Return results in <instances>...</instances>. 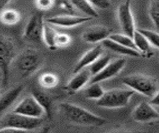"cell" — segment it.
Segmentation results:
<instances>
[{"mask_svg":"<svg viewBox=\"0 0 159 133\" xmlns=\"http://www.w3.org/2000/svg\"><path fill=\"white\" fill-rule=\"evenodd\" d=\"M59 109L68 121L81 126H102L106 123V120L101 116L90 112L76 104L62 102L59 105Z\"/></svg>","mask_w":159,"mask_h":133,"instance_id":"cell-1","label":"cell"},{"mask_svg":"<svg viewBox=\"0 0 159 133\" xmlns=\"http://www.w3.org/2000/svg\"><path fill=\"white\" fill-rule=\"evenodd\" d=\"M122 83L129 89L141 95L152 97L158 90L157 81L151 76L143 74H132L122 78Z\"/></svg>","mask_w":159,"mask_h":133,"instance_id":"cell-2","label":"cell"},{"mask_svg":"<svg viewBox=\"0 0 159 133\" xmlns=\"http://www.w3.org/2000/svg\"><path fill=\"white\" fill-rule=\"evenodd\" d=\"M16 57L14 42L5 35L0 34V74L2 77V85L8 83L10 65Z\"/></svg>","mask_w":159,"mask_h":133,"instance_id":"cell-3","label":"cell"},{"mask_svg":"<svg viewBox=\"0 0 159 133\" xmlns=\"http://www.w3.org/2000/svg\"><path fill=\"white\" fill-rule=\"evenodd\" d=\"M134 91L131 89H110L105 91L101 98L96 100V104L99 107L115 109L125 107L129 103Z\"/></svg>","mask_w":159,"mask_h":133,"instance_id":"cell-4","label":"cell"},{"mask_svg":"<svg viewBox=\"0 0 159 133\" xmlns=\"http://www.w3.org/2000/svg\"><path fill=\"white\" fill-rule=\"evenodd\" d=\"M42 59L38 51L32 48L23 50L16 59V67L22 77H28L41 66Z\"/></svg>","mask_w":159,"mask_h":133,"instance_id":"cell-5","label":"cell"},{"mask_svg":"<svg viewBox=\"0 0 159 133\" xmlns=\"http://www.w3.org/2000/svg\"><path fill=\"white\" fill-rule=\"evenodd\" d=\"M42 124V118L28 117L21 114L12 112L8 114L4 120V126L16 128L21 132L33 130L40 127Z\"/></svg>","mask_w":159,"mask_h":133,"instance_id":"cell-6","label":"cell"},{"mask_svg":"<svg viewBox=\"0 0 159 133\" xmlns=\"http://www.w3.org/2000/svg\"><path fill=\"white\" fill-rule=\"evenodd\" d=\"M131 1L132 0H125L123 3L120 4L117 9V18L123 33L133 37L134 32L136 31V26L133 13L131 10Z\"/></svg>","mask_w":159,"mask_h":133,"instance_id":"cell-7","label":"cell"},{"mask_svg":"<svg viewBox=\"0 0 159 133\" xmlns=\"http://www.w3.org/2000/svg\"><path fill=\"white\" fill-rule=\"evenodd\" d=\"M12 112L34 118H42L43 116H45L44 109L38 103L33 95L24 97L14 107Z\"/></svg>","mask_w":159,"mask_h":133,"instance_id":"cell-8","label":"cell"},{"mask_svg":"<svg viewBox=\"0 0 159 133\" xmlns=\"http://www.w3.org/2000/svg\"><path fill=\"white\" fill-rule=\"evenodd\" d=\"M126 65L125 58H117L115 60L109 62L103 69L91 77L89 83H95V82H102L108 79H111L113 77L117 76L122 71V69Z\"/></svg>","mask_w":159,"mask_h":133,"instance_id":"cell-9","label":"cell"},{"mask_svg":"<svg viewBox=\"0 0 159 133\" xmlns=\"http://www.w3.org/2000/svg\"><path fill=\"white\" fill-rule=\"evenodd\" d=\"M44 23L43 17L40 14L32 15L29 18L24 28L23 37L31 42H40L42 40Z\"/></svg>","mask_w":159,"mask_h":133,"instance_id":"cell-10","label":"cell"},{"mask_svg":"<svg viewBox=\"0 0 159 133\" xmlns=\"http://www.w3.org/2000/svg\"><path fill=\"white\" fill-rule=\"evenodd\" d=\"M92 20L90 16H78V15H56L49 17L46 19V22L51 25L58 27H64V28H71V27L78 26L85 22Z\"/></svg>","mask_w":159,"mask_h":133,"instance_id":"cell-11","label":"cell"},{"mask_svg":"<svg viewBox=\"0 0 159 133\" xmlns=\"http://www.w3.org/2000/svg\"><path fill=\"white\" fill-rule=\"evenodd\" d=\"M132 118L136 122H149L159 118V113L150 102H140L132 111Z\"/></svg>","mask_w":159,"mask_h":133,"instance_id":"cell-12","label":"cell"},{"mask_svg":"<svg viewBox=\"0 0 159 133\" xmlns=\"http://www.w3.org/2000/svg\"><path fill=\"white\" fill-rule=\"evenodd\" d=\"M111 34L107 27L102 25H94L89 27L82 34V39L87 43H99L109 37Z\"/></svg>","mask_w":159,"mask_h":133,"instance_id":"cell-13","label":"cell"},{"mask_svg":"<svg viewBox=\"0 0 159 133\" xmlns=\"http://www.w3.org/2000/svg\"><path fill=\"white\" fill-rule=\"evenodd\" d=\"M91 77L92 75L89 69H86V68L74 73L73 77L69 80V82L66 85L67 91H69V92H77V91L81 90L84 86L89 83Z\"/></svg>","mask_w":159,"mask_h":133,"instance_id":"cell-14","label":"cell"},{"mask_svg":"<svg viewBox=\"0 0 159 133\" xmlns=\"http://www.w3.org/2000/svg\"><path fill=\"white\" fill-rule=\"evenodd\" d=\"M103 52V46L101 45H96L93 48H91L88 51H86L82 57H81L78 62L75 64V66L73 68V73H76L80 70L84 69V68H87L90 64H92L98 57H100Z\"/></svg>","mask_w":159,"mask_h":133,"instance_id":"cell-15","label":"cell"},{"mask_svg":"<svg viewBox=\"0 0 159 133\" xmlns=\"http://www.w3.org/2000/svg\"><path fill=\"white\" fill-rule=\"evenodd\" d=\"M22 91H23V86L17 85L13 87V88L9 89L7 92H5L0 97V118L14 104Z\"/></svg>","mask_w":159,"mask_h":133,"instance_id":"cell-16","label":"cell"},{"mask_svg":"<svg viewBox=\"0 0 159 133\" xmlns=\"http://www.w3.org/2000/svg\"><path fill=\"white\" fill-rule=\"evenodd\" d=\"M101 44L104 48H107L112 52H115V53L121 54V55H125V56H130V57H141V54H140L138 50H136L134 48L123 46V45L117 43L115 41H113L109 38L103 40Z\"/></svg>","mask_w":159,"mask_h":133,"instance_id":"cell-17","label":"cell"},{"mask_svg":"<svg viewBox=\"0 0 159 133\" xmlns=\"http://www.w3.org/2000/svg\"><path fill=\"white\" fill-rule=\"evenodd\" d=\"M133 41L135 44V48L138 50L142 57H151L153 55L151 44L149 43L147 38L140 32L138 29H136L133 35Z\"/></svg>","mask_w":159,"mask_h":133,"instance_id":"cell-18","label":"cell"},{"mask_svg":"<svg viewBox=\"0 0 159 133\" xmlns=\"http://www.w3.org/2000/svg\"><path fill=\"white\" fill-rule=\"evenodd\" d=\"M32 95L35 97V99L37 100L38 103L41 105L42 108L45 111V116L47 117H51V113H52V98L49 96L48 94H46L45 92H43L42 90L40 89H33L32 90Z\"/></svg>","mask_w":159,"mask_h":133,"instance_id":"cell-19","label":"cell"},{"mask_svg":"<svg viewBox=\"0 0 159 133\" xmlns=\"http://www.w3.org/2000/svg\"><path fill=\"white\" fill-rule=\"evenodd\" d=\"M57 33L58 32L53 28L51 24L45 22L43 26V32H42V40L48 49H50V50L57 49L55 45V38H56Z\"/></svg>","mask_w":159,"mask_h":133,"instance_id":"cell-20","label":"cell"},{"mask_svg":"<svg viewBox=\"0 0 159 133\" xmlns=\"http://www.w3.org/2000/svg\"><path fill=\"white\" fill-rule=\"evenodd\" d=\"M71 4L75 8L81 11L84 15L90 16V17H98V13L91 4H90L87 0H69Z\"/></svg>","mask_w":159,"mask_h":133,"instance_id":"cell-21","label":"cell"},{"mask_svg":"<svg viewBox=\"0 0 159 133\" xmlns=\"http://www.w3.org/2000/svg\"><path fill=\"white\" fill-rule=\"evenodd\" d=\"M0 21L5 25H15L20 21V13L14 9H3L0 14Z\"/></svg>","mask_w":159,"mask_h":133,"instance_id":"cell-22","label":"cell"},{"mask_svg":"<svg viewBox=\"0 0 159 133\" xmlns=\"http://www.w3.org/2000/svg\"><path fill=\"white\" fill-rule=\"evenodd\" d=\"M105 92L103 87L100 85L99 82H95V83H90L89 86L85 90V97L88 99L98 100L102 97V95Z\"/></svg>","mask_w":159,"mask_h":133,"instance_id":"cell-23","label":"cell"},{"mask_svg":"<svg viewBox=\"0 0 159 133\" xmlns=\"http://www.w3.org/2000/svg\"><path fill=\"white\" fill-rule=\"evenodd\" d=\"M111 57L109 55H101L100 57H98L96 60H95L92 64H90L88 66L89 71L91 73V75L97 74L98 72H100L104 67H105L107 64L110 62Z\"/></svg>","mask_w":159,"mask_h":133,"instance_id":"cell-24","label":"cell"},{"mask_svg":"<svg viewBox=\"0 0 159 133\" xmlns=\"http://www.w3.org/2000/svg\"><path fill=\"white\" fill-rule=\"evenodd\" d=\"M59 82L58 77L53 74L51 72H46L39 77V84L40 86H42L43 88H54L55 86H57Z\"/></svg>","mask_w":159,"mask_h":133,"instance_id":"cell-25","label":"cell"},{"mask_svg":"<svg viewBox=\"0 0 159 133\" xmlns=\"http://www.w3.org/2000/svg\"><path fill=\"white\" fill-rule=\"evenodd\" d=\"M108 38L113 40V41H115V42L119 43L121 45H123V46L136 49L133 38L130 37V36H128V35H126L125 33H123V34H122V33H113V34L109 35ZM136 50H137V49H136Z\"/></svg>","mask_w":159,"mask_h":133,"instance_id":"cell-26","label":"cell"},{"mask_svg":"<svg viewBox=\"0 0 159 133\" xmlns=\"http://www.w3.org/2000/svg\"><path fill=\"white\" fill-rule=\"evenodd\" d=\"M148 14L154 27L159 30V0H151L149 4Z\"/></svg>","mask_w":159,"mask_h":133,"instance_id":"cell-27","label":"cell"},{"mask_svg":"<svg viewBox=\"0 0 159 133\" xmlns=\"http://www.w3.org/2000/svg\"><path fill=\"white\" fill-rule=\"evenodd\" d=\"M141 33L147 38L151 46L159 49V33L156 31L148 30V29H138Z\"/></svg>","mask_w":159,"mask_h":133,"instance_id":"cell-28","label":"cell"},{"mask_svg":"<svg viewBox=\"0 0 159 133\" xmlns=\"http://www.w3.org/2000/svg\"><path fill=\"white\" fill-rule=\"evenodd\" d=\"M70 44H71V38L69 35L66 33H57L55 38V45L57 48L67 47Z\"/></svg>","mask_w":159,"mask_h":133,"instance_id":"cell-29","label":"cell"},{"mask_svg":"<svg viewBox=\"0 0 159 133\" xmlns=\"http://www.w3.org/2000/svg\"><path fill=\"white\" fill-rule=\"evenodd\" d=\"M35 5L40 10H49L54 6V0H35Z\"/></svg>","mask_w":159,"mask_h":133,"instance_id":"cell-30","label":"cell"},{"mask_svg":"<svg viewBox=\"0 0 159 133\" xmlns=\"http://www.w3.org/2000/svg\"><path fill=\"white\" fill-rule=\"evenodd\" d=\"M91 5L96 9H107L110 7L111 1L110 0H87Z\"/></svg>","mask_w":159,"mask_h":133,"instance_id":"cell-31","label":"cell"},{"mask_svg":"<svg viewBox=\"0 0 159 133\" xmlns=\"http://www.w3.org/2000/svg\"><path fill=\"white\" fill-rule=\"evenodd\" d=\"M150 103L154 106H159V90H157L155 94H154L151 97V101Z\"/></svg>","mask_w":159,"mask_h":133,"instance_id":"cell-32","label":"cell"},{"mask_svg":"<svg viewBox=\"0 0 159 133\" xmlns=\"http://www.w3.org/2000/svg\"><path fill=\"white\" fill-rule=\"evenodd\" d=\"M11 0H0V10H3L7 4L10 2Z\"/></svg>","mask_w":159,"mask_h":133,"instance_id":"cell-33","label":"cell"},{"mask_svg":"<svg viewBox=\"0 0 159 133\" xmlns=\"http://www.w3.org/2000/svg\"><path fill=\"white\" fill-rule=\"evenodd\" d=\"M156 123H158V124H159V120H158V121H157V122H156Z\"/></svg>","mask_w":159,"mask_h":133,"instance_id":"cell-34","label":"cell"}]
</instances>
